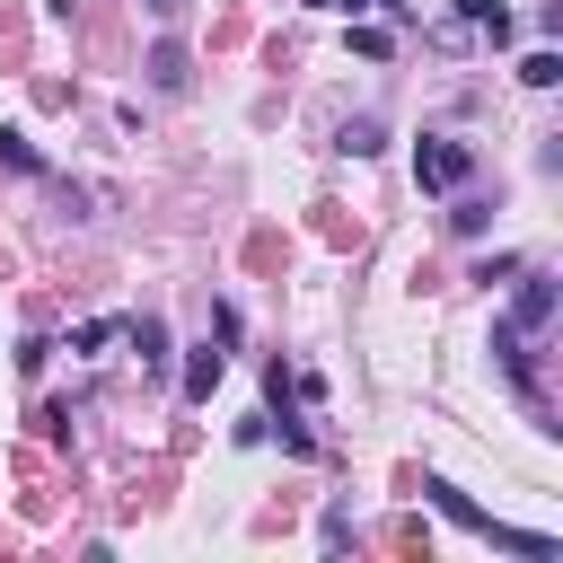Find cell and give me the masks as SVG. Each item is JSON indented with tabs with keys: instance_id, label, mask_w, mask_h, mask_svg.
Listing matches in <instances>:
<instances>
[{
	"instance_id": "6da1fadb",
	"label": "cell",
	"mask_w": 563,
	"mask_h": 563,
	"mask_svg": "<svg viewBox=\"0 0 563 563\" xmlns=\"http://www.w3.org/2000/svg\"><path fill=\"white\" fill-rule=\"evenodd\" d=\"M466 176H475V150H466V141H449V132H431V141L413 150V185H422V194H457Z\"/></svg>"
},
{
	"instance_id": "7a4b0ae2",
	"label": "cell",
	"mask_w": 563,
	"mask_h": 563,
	"mask_svg": "<svg viewBox=\"0 0 563 563\" xmlns=\"http://www.w3.org/2000/svg\"><path fill=\"white\" fill-rule=\"evenodd\" d=\"M150 88H158V97H185V88H194V62H185V44H158V53H150Z\"/></svg>"
},
{
	"instance_id": "3957f363",
	"label": "cell",
	"mask_w": 563,
	"mask_h": 563,
	"mask_svg": "<svg viewBox=\"0 0 563 563\" xmlns=\"http://www.w3.org/2000/svg\"><path fill=\"white\" fill-rule=\"evenodd\" d=\"M123 343L141 352V369H167V325H158V317H132V325H123Z\"/></svg>"
},
{
	"instance_id": "277c9868",
	"label": "cell",
	"mask_w": 563,
	"mask_h": 563,
	"mask_svg": "<svg viewBox=\"0 0 563 563\" xmlns=\"http://www.w3.org/2000/svg\"><path fill=\"white\" fill-rule=\"evenodd\" d=\"M220 369H229V361H220V352H211V343H202V352H194V361H185V396H194V405H202V396H211V387H220Z\"/></svg>"
},
{
	"instance_id": "5b68a950",
	"label": "cell",
	"mask_w": 563,
	"mask_h": 563,
	"mask_svg": "<svg viewBox=\"0 0 563 563\" xmlns=\"http://www.w3.org/2000/svg\"><path fill=\"white\" fill-rule=\"evenodd\" d=\"M519 79H528V88H554V79H563V53H554V44H537V53L519 62Z\"/></svg>"
},
{
	"instance_id": "8992f818",
	"label": "cell",
	"mask_w": 563,
	"mask_h": 563,
	"mask_svg": "<svg viewBox=\"0 0 563 563\" xmlns=\"http://www.w3.org/2000/svg\"><path fill=\"white\" fill-rule=\"evenodd\" d=\"M343 150H352V158H369V150H387V123H378V114H361V123H343Z\"/></svg>"
},
{
	"instance_id": "52a82bcc",
	"label": "cell",
	"mask_w": 563,
	"mask_h": 563,
	"mask_svg": "<svg viewBox=\"0 0 563 563\" xmlns=\"http://www.w3.org/2000/svg\"><path fill=\"white\" fill-rule=\"evenodd\" d=\"M0 158H9V167H26V176H44V158H35V141H26V132H0Z\"/></svg>"
},
{
	"instance_id": "ba28073f",
	"label": "cell",
	"mask_w": 563,
	"mask_h": 563,
	"mask_svg": "<svg viewBox=\"0 0 563 563\" xmlns=\"http://www.w3.org/2000/svg\"><path fill=\"white\" fill-rule=\"evenodd\" d=\"M114 334H123V325H114V317H88V325H79V334H70V352H106V343H114Z\"/></svg>"
},
{
	"instance_id": "9c48e42d",
	"label": "cell",
	"mask_w": 563,
	"mask_h": 563,
	"mask_svg": "<svg viewBox=\"0 0 563 563\" xmlns=\"http://www.w3.org/2000/svg\"><path fill=\"white\" fill-rule=\"evenodd\" d=\"M352 53L361 62H387V26H352Z\"/></svg>"
},
{
	"instance_id": "30bf717a",
	"label": "cell",
	"mask_w": 563,
	"mask_h": 563,
	"mask_svg": "<svg viewBox=\"0 0 563 563\" xmlns=\"http://www.w3.org/2000/svg\"><path fill=\"white\" fill-rule=\"evenodd\" d=\"M457 18H466V26H484V18H493V0H457Z\"/></svg>"
},
{
	"instance_id": "8fae6325",
	"label": "cell",
	"mask_w": 563,
	"mask_h": 563,
	"mask_svg": "<svg viewBox=\"0 0 563 563\" xmlns=\"http://www.w3.org/2000/svg\"><path fill=\"white\" fill-rule=\"evenodd\" d=\"M150 18H167V26H176V18H185V0H150Z\"/></svg>"
},
{
	"instance_id": "7c38bea8",
	"label": "cell",
	"mask_w": 563,
	"mask_h": 563,
	"mask_svg": "<svg viewBox=\"0 0 563 563\" xmlns=\"http://www.w3.org/2000/svg\"><path fill=\"white\" fill-rule=\"evenodd\" d=\"M369 9H387V18H413V0H369Z\"/></svg>"
},
{
	"instance_id": "4fadbf2b",
	"label": "cell",
	"mask_w": 563,
	"mask_h": 563,
	"mask_svg": "<svg viewBox=\"0 0 563 563\" xmlns=\"http://www.w3.org/2000/svg\"><path fill=\"white\" fill-rule=\"evenodd\" d=\"M308 9H369V0H308Z\"/></svg>"
}]
</instances>
